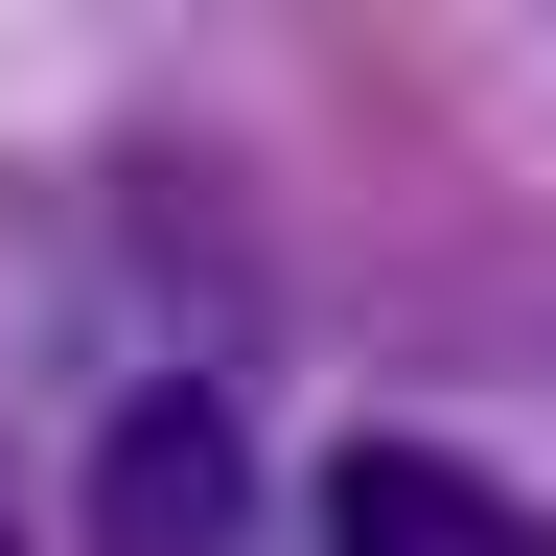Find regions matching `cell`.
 Returning <instances> with one entry per match:
<instances>
[{
    "label": "cell",
    "mask_w": 556,
    "mask_h": 556,
    "mask_svg": "<svg viewBox=\"0 0 556 556\" xmlns=\"http://www.w3.org/2000/svg\"><path fill=\"white\" fill-rule=\"evenodd\" d=\"M325 533H348V556H556L510 486H464L441 441H348V464H325Z\"/></svg>",
    "instance_id": "7a4b0ae2"
},
{
    "label": "cell",
    "mask_w": 556,
    "mask_h": 556,
    "mask_svg": "<svg viewBox=\"0 0 556 556\" xmlns=\"http://www.w3.org/2000/svg\"><path fill=\"white\" fill-rule=\"evenodd\" d=\"M0 556H24V486H0Z\"/></svg>",
    "instance_id": "3957f363"
},
{
    "label": "cell",
    "mask_w": 556,
    "mask_h": 556,
    "mask_svg": "<svg viewBox=\"0 0 556 556\" xmlns=\"http://www.w3.org/2000/svg\"><path fill=\"white\" fill-rule=\"evenodd\" d=\"M93 556H255V417L208 371L93 417Z\"/></svg>",
    "instance_id": "6da1fadb"
}]
</instances>
